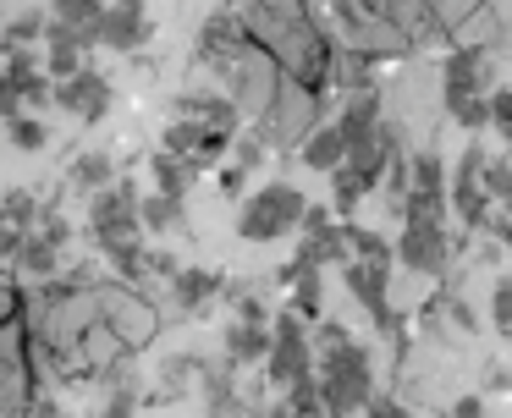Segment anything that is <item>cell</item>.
Segmentation results:
<instances>
[{
  "label": "cell",
  "mask_w": 512,
  "mask_h": 418,
  "mask_svg": "<svg viewBox=\"0 0 512 418\" xmlns=\"http://www.w3.org/2000/svg\"><path fill=\"white\" fill-rule=\"evenodd\" d=\"M446 418H485V402H479V396H463V402H452Z\"/></svg>",
  "instance_id": "836d02e7"
},
{
  "label": "cell",
  "mask_w": 512,
  "mask_h": 418,
  "mask_svg": "<svg viewBox=\"0 0 512 418\" xmlns=\"http://www.w3.org/2000/svg\"><path fill=\"white\" fill-rule=\"evenodd\" d=\"M149 165H155V193H166V198H182V193H188V182L199 176L188 160H177V154H166V149H160Z\"/></svg>",
  "instance_id": "ac0fdd59"
},
{
  "label": "cell",
  "mask_w": 512,
  "mask_h": 418,
  "mask_svg": "<svg viewBox=\"0 0 512 418\" xmlns=\"http://www.w3.org/2000/svg\"><path fill=\"white\" fill-rule=\"evenodd\" d=\"M397 259L419 275H446L452 264V237H446V220L441 215H408V231L397 242Z\"/></svg>",
  "instance_id": "5b68a950"
},
{
  "label": "cell",
  "mask_w": 512,
  "mask_h": 418,
  "mask_svg": "<svg viewBox=\"0 0 512 418\" xmlns=\"http://www.w3.org/2000/svg\"><path fill=\"white\" fill-rule=\"evenodd\" d=\"M259 160H265V138H259V132H248V138H237V143H232V165L254 171Z\"/></svg>",
  "instance_id": "4dcf8cb0"
},
{
  "label": "cell",
  "mask_w": 512,
  "mask_h": 418,
  "mask_svg": "<svg viewBox=\"0 0 512 418\" xmlns=\"http://www.w3.org/2000/svg\"><path fill=\"white\" fill-rule=\"evenodd\" d=\"M303 215H309V198L292 182H270V187H259L254 198H243V209H237V237L276 242V237H287V231H298Z\"/></svg>",
  "instance_id": "7a4b0ae2"
},
{
  "label": "cell",
  "mask_w": 512,
  "mask_h": 418,
  "mask_svg": "<svg viewBox=\"0 0 512 418\" xmlns=\"http://www.w3.org/2000/svg\"><path fill=\"white\" fill-rule=\"evenodd\" d=\"M0 127H6V121H0Z\"/></svg>",
  "instance_id": "d590c367"
},
{
  "label": "cell",
  "mask_w": 512,
  "mask_h": 418,
  "mask_svg": "<svg viewBox=\"0 0 512 418\" xmlns=\"http://www.w3.org/2000/svg\"><path fill=\"white\" fill-rule=\"evenodd\" d=\"M485 94H490V55L485 50L446 55V105L452 99H485Z\"/></svg>",
  "instance_id": "8fae6325"
},
{
  "label": "cell",
  "mask_w": 512,
  "mask_h": 418,
  "mask_svg": "<svg viewBox=\"0 0 512 418\" xmlns=\"http://www.w3.org/2000/svg\"><path fill=\"white\" fill-rule=\"evenodd\" d=\"M6 132H12V143H17V149H23V154L45 149V127H39L34 116H17V121H12V127H6Z\"/></svg>",
  "instance_id": "f1b7e54d"
},
{
  "label": "cell",
  "mask_w": 512,
  "mask_h": 418,
  "mask_svg": "<svg viewBox=\"0 0 512 418\" xmlns=\"http://www.w3.org/2000/svg\"><path fill=\"white\" fill-rule=\"evenodd\" d=\"M485 165H490V154L479 149V143H468L463 149V160H457V171H452V209L463 215V226H490V193H485Z\"/></svg>",
  "instance_id": "8992f818"
},
{
  "label": "cell",
  "mask_w": 512,
  "mask_h": 418,
  "mask_svg": "<svg viewBox=\"0 0 512 418\" xmlns=\"http://www.w3.org/2000/svg\"><path fill=\"white\" fill-rule=\"evenodd\" d=\"M265 374H270V385H281V391H292L298 380H314V341H309V330H303V319L292 314V308L276 314V325H270Z\"/></svg>",
  "instance_id": "277c9868"
},
{
  "label": "cell",
  "mask_w": 512,
  "mask_h": 418,
  "mask_svg": "<svg viewBox=\"0 0 512 418\" xmlns=\"http://www.w3.org/2000/svg\"><path fill=\"white\" fill-rule=\"evenodd\" d=\"M375 127H380V99H375V94H353V99L342 105V116H336V132H342V143L369 138Z\"/></svg>",
  "instance_id": "2e32d148"
},
{
  "label": "cell",
  "mask_w": 512,
  "mask_h": 418,
  "mask_svg": "<svg viewBox=\"0 0 512 418\" xmlns=\"http://www.w3.org/2000/svg\"><path fill=\"white\" fill-rule=\"evenodd\" d=\"M314 380H320V396H325V418H353L375 402V363L358 341L314 352Z\"/></svg>",
  "instance_id": "6da1fadb"
},
{
  "label": "cell",
  "mask_w": 512,
  "mask_h": 418,
  "mask_svg": "<svg viewBox=\"0 0 512 418\" xmlns=\"http://www.w3.org/2000/svg\"><path fill=\"white\" fill-rule=\"evenodd\" d=\"M490 237H496L501 248L512 253V220H507V215H490Z\"/></svg>",
  "instance_id": "e575fe53"
},
{
  "label": "cell",
  "mask_w": 512,
  "mask_h": 418,
  "mask_svg": "<svg viewBox=\"0 0 512 418\" xmlns=\"http://www.w3.org/2000/svg\"><path fill=\"white\" fill-rule=\"evenodd\" d=\"M281 418H325V396H320V380H298L287 391V407Z\"/></svg>",
  "instance_id": "7402d4cb"
},
{
  "label": "cell",
  "mask_w": 512,
  "mask_h": 418,
  "mask_svg": "<svg viewBox=\"0 0 512 418\" xmlns=\"http://www.w3.org/2000/svg\"><path fill=\"white\" fill-rule=\"evenodd\" d=\"M490 319H496L501 336H512V275L496 281V292H490Z\"/></svg>",
  "instance_id": "4316f807"
},
{
  "label": "cell",
  "mask_w": 512,
  "mask_h": 418,
  "mask_svg": "<svg viewBox=\"0 0 512 418\" xmlns=\"http://www.w3.org/2000/svg\"><path fill=\"white\" fill-rule=\"evenodd\" d=\"M485 193H490V204H507V220H512V165L507 160L485 165Z\"/></svg>",
  "instance_id": "d4e9b609"
},
{
  "label": "cell",
  "mask_w": 512,
  "mask_h": 418,
  "mask_svg": "<svg viewBox=\"0 0 512 418\" xmlns=\"http://www.w3.org/2000/svg\"><path fill=\"white\" fill-rule=\"evenodd\" d=\"M320 116H325V99L314 94V88H303V83H281V94H276V105L265 110V116L254 121V132L265 143H276V149H287V143H309V132L320 127Z\"/></svg>",
  "instance_id": "3957f363"
},
{
  "label": "cell",
  "mask_w": 512,
  "mask_h": 418,
  "mask_svg": "<svg viewBox=\"0 0 512 418\" xmlns=\"http://www.w3.org/2000/svg\"><path fill=\"white\" fill-rule=\"evenodd\" d=\"M56 105H61V110H72L78 121H100L105 110H111V83H105V72L83 66L78 77L56 83Z\"/></svg>",
  "instance_id": "9c48e42d"
},
{
  "label": "cell",
  "mask_w": 512,
  "mask_h": 418,
  "mask_svg": "<svg viewBox=\"0 0 512 418\" xmlns=\"http://www.w3.org/2000/svg\"><path fill=\"white\" fill-rule=\"evenodd\" d=\"M342 281H347V292L358 297V303L375 314V325L380 330H397V314H391V297H386V264H364V259H347L342 264Z\"/></svg>",
  "instance_id": "ba28073f"
},
{
  "label": "cell",
  "mask_w": 512,
  "mask_h": 418,
  "mask_svg": "<svg viewBox=\"0 0 512 418\" xmlns=\"http://www.w3.org/2000/svg\"><path fill=\"white\" fill-rule=\"evenodd\" d=\"M83 66L89 61H83V50H72V44H50L45 50V77L50 83H67V77H78Z\"/></svg>",
  "instance_id": "cb8c5ba5"
},
{
  "label": "cell",
  "mask_w": 512,
  "mask_h": 418,
  "mask_svg": "<svg viewBox=\"0 0 512 418\" xmlns=\"http://www.w3.org/2000/svg\"><path fill=\"white\" fill-rule=\"evenodd\" d=\"M490 127L512 143V88H490Z\"/></svg>",
  "instance_id": "83f0119b"
},
{
  "label": "cell",
  "mask_w": 512,
  "mask_h": 418,
  "mask_svg": "<svg viewBox=\"0 0 512 418\" xmlns=\"http://www.w3.org/2000/svg\"><path fill=\"white\" fill-rule=\"evenodd\" d=\"M347 248H353V259H364V264H391L397 259V248H391L380 231H364V226H347Z\"/></svg>",
  "instance_id": "ffe728a7"
},
{
  "label": "cell",
  "mask_w": 512,
  "mask_h": 418,
  "mask_svg": "<svg viewBox=\"0 0 512 418\" xmlns=\"http://www.w3.org/2000/svg\"><path fill=\"white\" fill-rule=\"evenodd\" d=\"M452 121L457 127H468V132H479V127H490V94L485 99H452Z\"/></svg>",
  "instance_id": "484cf974"
},
{
  "label": "cell",
  "mask_w": 512,
  "mask_h": 418,
  "mask_svg": "<svg viewBox=\"0 0 512 418\" xmlns=\"http://www.w3.org/2000/svg\"><path fill=\"white\" fill-rule=\"evenodd\" d=\"M221 275L215 270H177V281H171V292H177V308L182 314H199L210 297H221Z\"/></svg>",
  "instance_id": "5bb4252c"
},
{
  "label": "cell",
  "mask_w": 512,
  "mask_h": 418,
  "mask_svg": "<svg viewBox=\"0 0 512 418\" xmlns=\"http://www.w3.org/2000/svg\"><path fill=\"white\" fill-rule=\"evenodd\" d=\"M298 154H303L309 171H336V165H347V143H342V132H336V121H320Z\"/></svg>",
  "instance_id": "4fadbf2b"
},
{
  "label": "cell",
  "mask_w": 512,
  "mask_h": 418,
  "mask_svg": "<svg viewBox=\"0 0 512 418\" xmlns=\"http://www.w3.org/2000/svg\"><path fill=\"white\" fill-rule=\"evenodd\" d=\"M133 413H138V380H122V385H116V396L105 402L100 418H133Z\"/></svg>",
  "instance_id": "f546056e"
},
{
  "label": "cell",
  "mask_w": 512,
  "mask_h": 418,
  "mask_svg": "<svg viewBox=\"0 0 512 418\" xmlns=\"http://www.w3.org/2000/svg\"><path fill=\"white\" fill-rule=\"evenodd\" d=\"M364 418H413V413L397 402V396H375V402L364 407Z\"/></svg>",
  "instance_id": "1f68e13d"
},
{
  "label": "cell",
  "mask_w": 512,
  "mask_h": 418,
  "mask_svg": "<svg viewBox=\"0 0 512 418\" xmlns=\"http://www.w3.org/2000/svg\"><path fill=\"white\" fill-rule=\"evenodd\" d=\"M215 182H221V193H226V198H243L248 171H243V165H221V176H215Z\"/></svg>",
  "instance_id": "d6a6232c"
},
{
  "label": "cell",
  "mask_w": 512,
  "mask_h": 418,
  "mask_svg": "<svg viewBox=\"0 0 512 418\" xmlns=\"http://www.w3.org/2000/svg\"><path fill=\"white\" fill-rule=\"evenodd\" d=\"M331 187H336V193H331V209H336V215H353L358 198L369 193V182H364L358 171H347V165H336V171H331Z\"/></svg>",
  "instance_id": "44dd1931"
},
{
  "label": "cell",
  "mask_w": 512,
  "mask_h": 418,
  "mask_svg": "<svg viewBox=\"0 0 512 418\" xmlns=\"http://www.w3.org/2000/svg\"><path fill=\"white\" fill-rule=\"evenodd\" d=\"M50 22L78 33L83 50H94L100 44V22H105V0H50Z\"/></svg>",
  "instance_id": "7c38bea8"
},
{
  "label": "cell",
  "mask_w": 512,
  "mask_h": 418,
  "mask_svg": "<svg viewBox=\"0 0 512 418\" xmlns=\"http://www.w3.org/2000/svg\"><path fill=\"white\" fill-rule=\"evenodd\" d=\"M17 264H23L28 275H56V264H61V248H56V242H45V237L34 231V237L23 242V253H17Z\"/></svg>",
  "instance_id": "603a6c76"
},
{
  "label": "cell",
  "mask_w": 512,
  "mask_h": 418,
  "mask_svg": "<svg viewBox=\"0 0 512 418\" xmlns=\"http://www.w3.org/2000/svg\"><path fill=\"white\" fill-rule=\"evenodd\" d=\"M226 358H232V363H259V358H270V325L232 319V325H226Z\"/></svg>",
  "instance_id": "9a60e30c"
},
{
  "label": "cell",
  "mask_w": 512,
  "mask_h": 418,
  "mask_svg": "<svg viewBox=\"0 0 512 418\" xmlns=\"http://www.w3.org/2000/svg\"><path fill=\"white\" fill-rule=\"evenodd\" d=\"M138 226H144V231H171V226H182V198H166V193L138 198Z\"/></svg>",
  "instance_id": "d6986e66"
},
{
  "label": "cell",
  "mask_w": 512,
  "mask_h": 418,
  "mask_svg": "<svg viewBox=\"0 0 512 418\" xmlns=\"http://www.w3.org/2000/svg\"><path fill=\"white\" fill-rule=\"evenodd\" d=\"M144 39H149V11H144V0H116V6H105L100 44H111V50H127V55H133Z\"/></svg>",
  "instance_id": "30bf717a"
},
{
  "label": "cell",
  "mask_w": 512,
  "mask_h": 418,
  "mask_svg": "<svg viewBox=\"0 0 512 418\" xmlns=\"http://www.w3.org/2000/svg\"><path fill=\"white\" fill-rule=\"evenodd\" d=\"M89 220H94V242H127L138 231V193L127 182L94 193L89 198Z\"/></svg>",
  "instance_id": "52a82bcc"
},
{
  "label": "cell",
  "mask_w": 512,
  "mask_h": 418,
  "mask_svg": "<svg viewBox=\"0 0 512 418\" xmlns=\"http://www.w3.org/2000/svg\"><path fill=\"white\" fill-rule=\"evenodd\" d=\"M72 187H83V193H105V187H116V160L105 149H89L72 160Z\"/></svg>",
  "instance_id": "e0dca14e"
}]
</instances>
